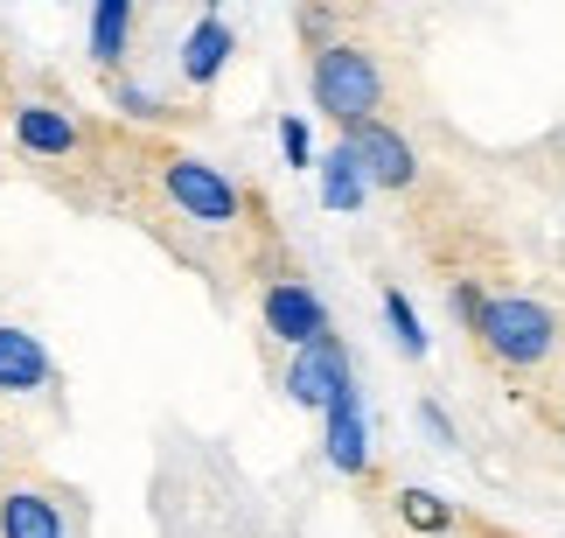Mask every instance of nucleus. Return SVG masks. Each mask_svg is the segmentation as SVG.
<instances>
[{"label":"nucleus","mask_w":565,"mask_h":538,"mask_svg":"<svg viewBox=\"0 0 565 538\" xmlns=\"http://www.w3.org/2000/svg\"><path fill=\"white\" fill-rule=\"evenodd\" d=\"M216 8H224V0H203V14H216Z\"/></svg>","instance_id":"20"},{"label":"nucleus","mask_w":565,"mask_h":538,"mask_svg":"<svg viewBox=\"0 0 565 538\" xmlns=\"http://www.w3.org/2000/svg\"><path fill=\"white\" fill-rule=\"evenodd\" d=\"M558 434H565V420H558Z\"/></svg>","instance_id":"21"},{"label":"nucleus","mask_w":565,"mask_h":538,"mask_svg":"<svg viewBox=\"0 0 565 538\" xmlns=\"http://www.w3.org/2000/svg\"><path fill=\"white\" fill-rule=\"evenodd\" d=\"M342 140L356 147V161H363V176H371V189H391V197H398V189L419 182V155H412V140H405L384 113L363 119V126H350Z\"/></svg>","instance_id":"5"},{"label":"nucleus","mask_w":565,"mask_h":538,"mask_svg":"<svg viewBox=\"0 0 565 538\" xmlns=\"http://www.w3.org/2000/svg\"><path fill=\"white\" fill-rule=\"evenodd\" d=\"M419 426H426V434L440 441V447H454V420H447V413H440V405H433V399L419 405Z\"/></svg>","instance_id":"19"},{"label":"nucleus","mask_w":565,"mask_h":538,"mask_svg":"<svg viewBox=\"0 0 565 538\" xmlns=\"http://www.w3.org/2000/svg\"><path fill=\"white\" fill-rule=\"evenodd\" d=\"M8 126H14V147H21V155H35V161H71L77 147H84L77 113H63V105H50V98H21L14 113H8Z\"/></svg>","instance_id":"8"},{"label":"nucleus","mask_w":565,"mask_h":538,"mask_svg":"<svg viewBox=\"0 0 565 538\" xmlns=\"http://www.w3.org/2000/svg\"><path fill=\"white\" fill-rule=\"evenodd\" d=\"M258 315H266V336L287 342V350H308V342H321V336L335 329L329 308H321V294H315L300 273L266 279V294H258Z\"/></svg>","instance_id":"4"},{"label":"nucleus","mask_w":565,"mask_h":538,"mask_svg":"<svg viewBox=\"0 0 565 538\" xmlns=\"http://www.w3.org/2000/svg\"><path fill=\"white\" fill-rule=\"evenodd\" d=\"M231 50H237V35L224 29V14H203L189 29V42H182V77L203 92V84H216L224 77V63H231Z\"/></svg>","instance_id":"11"},{"label":"nucleus","mask_w":565,"mask_h":538,"mask_svg":"<svg viewBox=\"0 0 565 538\" xmlns=\"http://www.w3.org/2000/svg\"><path fill=\"white\" fill-rule=\"evenodd\" d=\"M113 105H119L126 119H168V113H161V98L147 92V84H126V77H113Z\"/></svg>","instance_id":"17"},{"label":"nucleus","mask_w":565,"mask_h":538,"mask_svg":"<svg viewBox=\"0 0 565 538\" xmlns=\"http://www.w3.org/2000/svg\"><path fill=\"white\" fill-rule=\"evenodd\" d=\"M126 42H134V0H92V63L119 71Z\"/></svg>","instance_id":"13"},{"label":"nucleus","mask_w":565,"mask_h":538,"mask_svg":"<svg viewBox=\"0 0 565 538\" xmlns=\"http://www.w3.org/2000/svg\"><path fill=\"white\" fill-rule=\"evenodd\" d=\"M482 300H489V287H482V279H454V287H447V308H454V321H461V329H475Z\"/></svg>","instance_id":"18"},{"label":"nucleus","mask_w":565,"mask_h":538,"mask_svg":"<svg viewBox=\"0 0 565 538\" xmlns=\"http://www.w3.org/2000/svg\"><path fill=\"white\" fill-rule=\"evenodd\" d=\"M384 321H391V336H398L405 357H426V321L412 315V300H405L398 287H384Z\"/></svg>","instance_id":"15"},{"label":"nucleus","mask_w":565,"mask_h":538,"mask_svg":"<svg viewBox=\"0 0 565 538\" xmlns=\"http://www.w3.org/2000/svg\"><path fill=\"white\" fill-rule=\"evenodd\" d=\"M315 176H321V203H329V210H363V197H371V176H363V161H356L350 140H335L329 155L315 161Z\"/></svg>","instance_id":"12"},{"label":"nucleus","mask_w":565,"mask_h":538,"mask_svg":"<svg viewBox=\"0 0 565 538\" xmlns=\"http://www.w3.org/2000/svg\"><path fill=\"white\" fill-rule=\"evenodd\" d=\"M0 462H8V455H0Z\"/></svg>","instance_id":"22"},{"label":"nucleus","mask_w":565,"mask_h":538,"mask_svg":"<svg viewBox=\"0 0 565 538\" xmlns=\"http://www.w3.org/2000/svg\"><path fill=\"white\" fill-rule=\"evenodd\" d=\"M161 197L175 218L203 224V231H231L237 218H245V197H237V182L224 176V168L195 161V155H168L161 161Z\"/></svg>","instance_id":"3"},{"label":"nucleus","mask_w":565,"mask_h":538,"mask_svg":"<svg viewBox=\"0 0 565 538\" xmlns=\"http://www.w3.org/2000/svg\"><path fill=\"white\" fill-rule=\"evenodd\" d=\"M350 378H356V371H350V350H342V336L329 329L321 342L294 350V363H287V399H294V405H308V413H321V405H329Z\"/></svg>","instance_id":"6"},{"label":"nucleus","mask_w":565,"mask_h":538,"mask_svg":"<svg viewBox=\"0 0 565 538\" xmlns=\"http://www.w3.org/2000/svg\"><path fill=\"white\" fill-rule=\"evenodd\" d=\"M398 518H405V531L447 538V531H454V504H440L433 489H398Z\"/></svg>","instance_id":"14"},{"label":"nucleus","mask_w":565,"mask_h":538,"mask_svg":"<svg viewBox=\"0 0 565 538\" xmlns=\"http://www.w3.org/2000/svg\"><path fill=\"white\" fill-rule=\"evenodd\" d=\"M468 336L482 342L503 371H537V363H552V350H558V315L531 294H489Z\"/></svg>","instance_id":"2"},{"label":"nucleus","mask_w":565,"mask_h":538,"mask_svg":"<svg viewBox=\"0 0 565 538\" xmlns=\"http://www.w3.org/2000/svg\"><path fill=\"white\" fill-rule=\"evenodd\" d=\"M0 538H71V518H63V504L50 489H0Z\"/></svg>","instance_id":"10"},{"label":"nucleus","mask_w":565,"mask_h":538,"mask_svg":"<svg viewBox=\"0 0 565 538\" xmlns=\"http://www.w3.org/2000/svg\"><path fill=\"white\" fill-rule=\"evenodd\" d=\"M279 155H287V168H315V140H308V119L300 113L279 119Z\"/></svg>","instance_id":"16"},{"label":"nucleus","mask_w":565,"mask_h":538,"mask_svg":"<svg viewBox=\"0 0 565 538\" xmlns=\"http://www.w3.org/2000/svg\"><path fill=\"white\" fill-rule=\"evenodd\" d=\"M321 455H329V468H342V476H363V468H371V420H363L356 378L321 405Z\"/></svg>","instance_id":"7"},{"label":"nucleus","mask_w":565,"mask_h":538,"mask_svg":"<svg viewBox=\"0 0 565 538\" xmlns=\"http://www.w3.org/2000/svg\"><path fill=\"white\" fill-rule=\"evenodd\" d=\"M0 392L8 399L50 392V350H42V336H29L21 321H0Z\"/></svg>","instance_id":"9"},{"label":"nucleus","mask_w":565,"mask_h":538,"mask_svg":"<svg viewBox=\"0 0 565 538\" xmlns=\"http://www.w3.org/2000/svg\"><path fill=\"white\" fill-rule=\"evenodd\" d=\"M308 92H315V113L350 134V126L384 113V63L363 42H321L308 63Z\"/></svg>","instance_id":"1"}]
</instances>
